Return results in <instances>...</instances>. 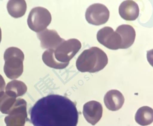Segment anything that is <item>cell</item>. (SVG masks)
Wrapping results in <instances>:
<instances>
[{"label": "cell", "mask_w": 153, "mask_h": 126, "mask_svg": "<svg viewBox=\"0 0 153 126\" xmlns=\"http://www.w3.org/2000/svg\"><path fill=\"white\" fill-rule=\"evenodd\" d=\"M29 112L34 126H77L78 122L76 104L59 95H49L39 99Z\"/></svg>", "instance_id": "1"}, {"label": "cell", "mask_w": 153, "mask_h": 126, "mask_svg": "<svg viewBox=\"0 0 153 126\" xmlns=\"http://www.w3.org/2000/svg\"><path fill=\"white\" fill-rule=\"evenodd\" d=\"M108 62L106 53L98 47H93L82 52L76 62V67L80 72L95 73L103 69Z\"/></svg>", "instance_id": "2"}, {"label": "cell", "mask_w": 153, "mask_h": 126, "mask_svg": "<svg viewBox=\"0 0 153 126\" xmlns=\"http://www.w3.org/2000/svg\"><path fill=\"white\" fill-rule=\"evenodd\" d=\"M4 59V71L7 77L11 79L19 77L24 72L25 54L23 52L17 47H10L5 51Z\"/></svg>", "instance_id": "3"}, {"label": "cell", "mask_w": 153, "mask_h": 126, "mask_svg": "<svg viewBox=\"0 0 153 126\" xmlns=\"http://www.w3.org/2000/svg\"><path fill=\"white\" fill-rule=\"evenodd\" d=\"M52 17L48 10L42 7L32 9L27 18V24L34 32L40 33L46 29L51 22Z\"/></svg>", "instance_id": "4"}, {"label": "cell", "mask_w": 153, "mask_h": 126, "mask_svg": "<svg viewBox=\"0 0 153 126\" xmlns=\"http://www.w3.org/2000/svg\"><path fill=\"white\" fill-rule=\"evenodd\" d=\"M81 43L76 39H70L65 41L54 50V58L57 61L68 63L79 51Z\"/></svg>", "instance_id": "5"}, {"label": "cell", "mask_w": 153, "mask_h": 126, "mask_svg": "<svg viewBox=\"0 0 153 126\" xmlns=\"http://www.w3.org/2000/svg\"><path fill=\"white\" fill-rule=\"evenodd\" d=\"M27 102L22 98H18L8 116L5 118L7 126H25L29 121L27 112Z\"/></svg>", "instance_id": "6"}, {"label": "cell", "mask_w": 153, "mask_h": 126, "mask_svg": "<svg viewBox=\"0 0 153 126\" xmlns=\"http://www.w3.org/2000/svg\"><path fill=\"white\" fill-rule=\"evenodd\" d=\"M110 17V11L106 6L96 3L89 6L85 13L87 21L91 24L101 25L105 24Z\"/></svg>", "instance_id": "7"}, {"label": "cell", "mask_w": 153, "mask_h": 126, "mask_svg": "<svg viewBox=\"0 0 153 126\" xmlns=\"http://www.w3.org/2000/svg\"><path fill=\"white\" fill-rule=\"evenodd\" d=\"M97 38L101 44L110 50L120 49L121 37L110 27H105L99 30L97 32Z\"/></svg>", "instance_id": "8"}, {"label": "cell", "mask_w": 153, "mask_h": 126, "mask_svg": "<svg viewBox=\"0 0 153 126\" xmlns=\"http://www.w3.org/2000/svg\"><path fill=\"white\" fill-rule=\"evenodd\" d=\"M37 36L41 41V46L43 49L55 50L65 41L59 36L57 31L47 28L37 33Z\"/></svg>", "instance_id": "9"}, {"label": "cell", "mask_w": 153, "mask_h": 126, "mask_svg": "<svg viewBox=\"0 0 153 126\" xmlns=\"http://www.w3.org/2000/svg\"><path fill=\"white\" fill-rule=\"evenodd\" d=\"M102 113V106L97 101H89L83 106V115L86 120L92 125H96L100 120Z\"/></svg>", "instance_id": "10"}, {"label": "cell", "mask_w": 153, "mask_h": 126, "mask_svg": "<svg viewBox=\"0 0 153 126\" xmlns=\"http://www.w3.org/2000/svg\"><path fill=\"white\" fill-rule=\"evenodd\" d=\"M119 12L120 16L124 20L134 21L138 17L139 8L137 4L133 1H125L120 5Z\"/></svg>", "instance_id": "11"}, {"label": "cell", "mask_w": 153, "mask_h": 126, "mask_svg": "<svg viewBox=\"0 0 153 126\" xmlns=\"http://www.w3.org/2000/svg\"><path fill=\"white\" fill-rule=\"evenodd\" d=\"M104 102L108 110L115 111L122 107L124 103V97L119 90H111L105 94Z\"/></svg>", "instance_id": "12"}, {"label": "cell", "mask_w": 153, "mask_h": 126, "mask_svg": "<svg viewBox=\"0 0 153 126\" xmlns=\"http://www.w3.org/2000/svg\"><path fill=\"white\" fill-rule=\"evenodd\" d=\"M122 39L121 49H126L129 48L134 43L136 38L135 29L129 25L123 24L119 26L116 31Z\"/></svg>", "instance_id": "13"}, {"label": "cell", "mask_w": 153, "mask_h": 126, "mask_svg": "<svg viewBox=\"0 0 153 126\" xmlns=\"http://www.w3.org/2000/svg\"><path fill=\"white\" fill-rule=\"evenodd\" d=\"M27 8V3L25 0H10L7 5L9 14L15 18L23 17L26 12Z\"/></svg>", "instance_id": "14"}, {"label": "cell", "mask_w": 153, "mask_h": 126, "mask_svg": "<svg viewBox=\"0 0 153 126\" xmlns=\"http://www.w3.org/2000/svg\"><path fill=\"white\" fill-rule=\"evenodd\" d=\"M135 119L141 126L150 125L153 121V109L147 106L140 107L136 113Z\"/></svg>", "instance_id": "15"}, {"label": "cell", "mask_w": 153, "mask_h": 126, "mask_svg": "<svg viewBox=\"0 0 153 126\" xmlns=\"http://www.w3.org/2000/svg\"><path fill=\"white\" fill-rule=\"evenodd\" d=\"M6 93L10 96L16 98L23 96L27 92V87L25 83L14 80L9 82L6 88Z\"/></svg>", "instance_id": "16"}, {"label": "cell", "mask_w": 153, "mask_h": 126, "mask_svg": "<svg viewBox=\"0 0 153 126\" xmlns=\"http://www.w3.org/2000/svg\"><path fill=\"white\" fill-rule=\"evenodd\" d=\"M54 50L52 49L47 50L42 55V60L45 65L55 69H63L68 66L69 62L62 63L56 60L54 58Z\"/></svg>", "instance_id": "17"}, {"label": "cell", "mask_w": 153, "mask_h": 126, "mask_svg": "<svg viewBox=\"0 0 153 126\" xmlns=\"http://www.w3.org/2000/svg\"><path fill=\"white\" fill-rule=\"evenodd\" d=\"M16 98L8 95L6 92L0 93V111L9 114L16 101Z\"/></svg>", "instance_id": "18"}, {"label": "cell", "mask_w": 153, "mask_h": 126, "mask_svg": "<svg viewBox=\"0 0 153 126\" xmlns=\"http://www.w3.org/2000/svg\"><path fill=\"white\" fill-rule=\"evenodd\" d=\"M6 86V82L2 76L0 75V93L3 92Z\"/></svg>", "instance_id": "19"}, {"label": "cell", "mask_w": 153, "mask_h": 126, "mask_svg": "<svg viewBox=\"0 0 153 126\" xmlns=\"http://www.w3.org/2000/svg\"><path fill=\"white\" fill-rule=\"evenodd\" d=\"M1 38H2V35H1V28L0 27V43L1 41Z\"/></svg>", "instance_id": "20"}]
</instances>
